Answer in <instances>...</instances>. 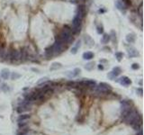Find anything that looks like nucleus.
I'll return each mask as SVG.
<instances>
[{"label":"nucleus","mask_w":144,"mask_h":135,"mask_svg":"<svg viewBox=\"0 0 144 135\" xmlns=\"http://www.w3.org/2000/svg\"><path fill=\"white\" fill-rule=\"evenodd\" d=\"M141 117L140 116L139 113L137 112L136 110H132L130 111L129 113L127 114V115L124 118V122L127 123V124H130V125H132L133 123H135L136 122H138L139 120H140Z\"/></svg>","instance_id":"1"},{"label":"nucleus","mask_w":144,"mask_h":135,"mask_svg":"<svg viewBox=\"0 0 144 135\" xmlns=\"http://www.w3.org/2000/svg\"><path fill=\"white\" fill-rule=\"evenodd\" d=\"M131 110H132L131 102L128 101V100H123L121 102V113H122L123 118H124Z\"/></svg>","instance_id":"2"},{"label":"nucleus","mask_w":144,"mask_h":135,"mask_svg":"<svg viewBox=\"0 0 144 135\" xmlns=\"http://www.w3.org/2000/svg\"><path fill=\"white\" fill-rule=\"evenodd\" d=\"M80 26H81V19L78 18V16H76L73 20V29L72 32L75 33H79L80 32Z\"/></svg>","instance_id":"3"},{"label":"nucleus","mask_w":144,"mask_h":135,"mask_svg":"<svg viewBox=\"0 0 144 135\" xmlns=\"http://www.w3.org/2000/svg\"><path fill=\"white\" fill-rule=\"evenodd\" d=\"M121 72H122V70H121L119 67H115V68H114L113 71H111L110 73L108 74V78H110L111 79H114L117 76H119L121 74Z\"/></svg>","instance_id":"4"},{"label":"nucleus","mask_w":144,"mask_h":135,"mask_svg":"<svg viewBox=\"0 0 144 135\" xmlns=\"http://www.w3.org/2000/svg\"><path fill=\"white\" fill-rule=\"evenodd\" d=\"M117 81L119 82L121 85H123V86H130L131 84H132V80L130 79V78H128V77H125V76H124V77H122V78H120Z\"/></svg>","instance_id":"5"},{"label":"nucleus","mask_w":144,"mask_h":135,"mask_svg":"<svg viewBox=\"0 0 144 135\" xmlns=\"http://www.w3.org/2000/svg\"><path fill=\"white\" fill-rule=\"evenodd\" d=\"M10 60H20V52L18 50H13L10 51Z\"/></svg>","instance_id":"6"},{"label":"nucleus","mask_w":144,"mask_h":135,"mask_svg":"<svg viewBox=\"0 0 144 135\" xmlns=\"http://www.w3.org/2000/svg\"><path fill=\"white\" fill-rule=\"evenodd\" d=\"M86 15V8H85V6L84 5H79L78 7V15L77 16L78 18H80V19H82L84 18Z\"/></svg>","instance_id":"7"},{"label":"nucleus","mask_w":144,"mask_h":135,"mask_svg":"<svg viewBox=\"0 0 144 135\" xmlns=\"http://www.w3.org/2000/svg\"><path fill=\"white\" fill-rule=\"evenodd\" d=\"M84 82V85L85 86H89V87H95V85H96V82L95 80H91V79H88V80H86Z\"/></svg>","instance_id":"8"},{"label":"nucleus","mask_w":144,"mask_h":135,"mask_svg":"<svg viewBox=\"0 0 144 135\" xmlns=\"http://www.w3.org/2000/svg\"><path fill=\"white\" fill-rule=\"evenodd\" d=\"M31 118V115H28V114H25V115H19V117L17 119V122L19 123V122H23V121H26V120H28V119Z\"/></svg>","instance_id":"9"},{"label":"nucleus","mask_w":144,"mask_h":135,"mask_svg":"<svg viewBox=\"0 0 144 135\" xmlns=\"http://www.w3.org/2000/svg\"><path fill=\"white\" fill-rule=\"evenodd\" d=\"M80 72H81V70H80V69H75L71 73H69L68 74V76L70 77V78H74V77H77V76H78L79 74H80Z\"/></svg>","instance_id":"10"},{"label":"nucleus","mask_w":144,"mask_h":135,"mask_svg":"<svg viewBox=\"0 0 144 135\" xmlns=\"http://www.w3.org/2000/svg\"><path fill=\"white\" fill-rule=\"evenodd\" d=\"M93 58H94V53L91 52V51H87V52H85V53L83 54V59L84 60H92Z\"/></svg>","instance_id":"11"},{"label":"nucleus","mask_w":144,"mask_h":135,"mask_svg":"<svg viewBox=\"0 0 144 135\" xmlns=\"http://www.w3.org/2000/svg\"><path fill=\"white\" fill-rule=\"evenodd\" d=\"M9 76H10V72H9L8 70H6V69L2 70V71H1V77L4 79H8Z\"/></svg>","instance_id":"12"},{"label":"nucleus","mask_w":144,"mask_h":135,"mask_svg":"<svg viewBox=\"0 0 144 135\" xmlns=\"http://www.w3.org/2000/svg\"><path fill=\"white\" fill-rule=\"evenodd\" d=\"M128 54H129V56H130V57L132 58V57L137 56V55H138V52H137V50H135V49L132 48V49L128 50Z\"/></svg>","instance_id":"13"},{"label":"nucleus","mask_w":144,"mask_h":135,"mask_svg":"<svg viewBox=\"0 0 144 135\" xmlns=\"http://www.w3.org/2000/svg\"><path fill=\"white\" fill-rule=\"evenodd\" d=\"M45 55L47 57L50 58L51 56H53L54 53H53V50H52V48L51 47H49L45 50Z\"/></svg>","instance_id":"14"},{"label":"nucleus","mask_w":144,"mask_h":135,"mask_svg":"<svg viewBox=\"0 0 144 135\" xmlns=\"http://www.w3.org/2000/svg\"><path fill=\"white\" fill-rule=\"evenodd\" d=\"M126 41L128 42H130V43H132L135 41V36L133 34H128L127 36H126Z\"/></svg>","instance_id":"15"},{"label":"nucleus","mask_w":144,"mask_h":135,"mask_svg":"<svg viewBox=\"0 0 144 135\" xmlns=\"http://www.w3.org/2000/svg\"><path fill=\"white\" fill-rule=\"evenodd\" d=\"M60 68H61V64L60 63H58V62H55L53 63L51 67H50V70H58V69H60Z\"/></svg>","instance_id":"16"},{"label":"nucleus","mask_w":144,"mask_h":135,"mask_svg":"<svg viewBox=\"0 0 144 135\" xmlns=\"http://www.w3.org/2000/svg\"><path fill=\"white\" fill-rule=\"evenodd\" d=\"M94 67H95V63L94 62H89V63H87L86 66H85V69L86 70H92L94 69Z\"/></svg>","instance_id":"17"},{"label":"nucleus","mask_w":144,"mask_h":135,"mask_svg":"<svg viewBox=\"0 0 144 135\" xmlns=\"http://www.w3.org/2000/svg\"><path fill=\"white\" fill-rule=\"evenodd\" d=\"M63 32L68 33V34H70V35H71V33H72V29L70 28V27H69L68 25H65V26L63 27Z\"/></svg>","instance_id":"18"},{"label":"nucleus","mask_w":144,"mask_h":135,"mask_svg":"<svg viewBox=\"0 0 144 135\" xmlns=\"http://www.w3.org/2000/svg\"><path fill=\"white\" fill-rule=\"evenodd\" d=\"M109 41H110V35L109 34H104L102 41H103L104 43H107Z\"/></svg>","instance_id":"19"},{"label":"nucleus","mask_w":144,"mask_h":135,"mask_svg":"<svg viewBox=\"0 0 144 135\" xmlns=\"http://www.w3.org/2000/svg\"><path fill=\"white\" fill-rule=\"evenodd\" d=\"M100 86H104V88H106V89H108V90H111L112 91V86L109 85V84H107V83H104V82H102V83H100L99 84Z\"/></svg>","instance_id":"20"},{"label":"nucleus","mask_w":144,"mask_h":135,"mask_svg":"<svg viewBox=\"0 0 144 135\" xmlns=\"http://www.w3.org/2000/svg\"><path fill=\"white\" fill-rule=\"evenodd\" d=\"M27 123L26 122H25V121H23V122H19L18 123V127L19 128H22V129H24V128H26L27 127Z\"/></svg>","instance_id":"21"},{"label":"nucleus","mask_w":144,"mask_h":135,"mask_svg":"<svg viewBox=\"0 0 144 135\" xmlns=\"http://www.w3.org/2000/svg\"><path fill=\"white\" fill-rule=\"evenodd\" d=\"M27 132H28V129H27V128H24L23 130H21L20 131H18L16 135H25Z\"/></svg>","instance_id":"22"},{"label":"nucleus","mask_w":144,"mask_h":135,"mask_svg":"<svg viewBox=\"0 0 144 135\" xmlns=\"http://www.w3.org/2000/svg\"><path fill=\"white\" fill-rule=\"evenodd\" d=\"M78 46H80V41H78V44L76 45L74 48H72V50H71V52H72L73 54H76V53H77V51H78Z\"/></svg>","instance_id":"23"},{"label":"nucleus","mask_w":144,"mask_h":135,"mask_svg":"<svg viewBox=\"0 0 144 135\" xmlns=\"http://www.w3.org/2000/svg\"><path fill=\"white\" fill-rule=\"evenodd\" d=\"M21 77L20 74L16 73V72H14V73L11 75V78H12L13 80H15V79H17V78H19Z\"/></svg>","instance_id":"24"},{"label":"nucleus","mask_w":144,"mask_h":135,"mask_svg":"<svg viewBox=\"0 0 144 135\" xmlns=\"http://www.w3.org/2000/svg\"><path fill=\"white\" fill-rule=\"evenodd\" d=\"M115 56L117 58V60H118V61H121L123 57H124V54L122 53V52H117V53L115 54Z\"/></svg>","instance_id":"25"},{"label":"nucleus","mask_w":144,"mask_h":135,"mask_svg":"<svg viewBox=\"0 0 144 135\" xmlns=\"http://www.w3.org/2000/svg\"><path fill=\"white\" fill-rule=\"evenodd\" d=\"M136 92H137V94H139L141 96L142 95V94H143V90H142V88L141 87H139V88H137L136 89Z\"/></svg>","instance_id":"26"},{"label":"nucleus","mask_w":144,"mask_h":135,"mask_svg":"<svg viewBox=\"0 0 144 135\" xmlns=\"http://www.w3.org/2000/svg\"><path fill=\"white\" fill-rule=\"evenodd\" d=\"M76 86V82L74 81H70L68 83V86H71V87H75Z\"/></svg>","instance_id":"27"},{"label":"nucleus","mask_w":144,"mask_h":135,"mask_svg":"<svg viewBox=\"0 0 144 135\" xmlns=\"http://www.w3.org/2000/svg\"><path fill=\"white\" fill-rule=\"evenodd\" d=\"M139 68H140V66H139V64H137V63H134V64H132V70H138Z\"/></svg>","instance_id":"28"},{"label":"nucleus","mask_w":144,"mask_h":135,"mask_svg":"<svg viewBox=\"0 0 144 135\" xmlns=\"http://www.w3.org/2000/svg\"><path fill=\"white\" fill-rule=\"evenodd\" d=\"M2 89L4 90L5 92H7V91H9V90H10V88L8 87V86H6V85H3V86H2Z\"/></svg>","instance_id":"29"},{"label":"nucleus","mask_w":144,"mask_h":135,"mask_svg":"<svg viewBox=\"0 0 144 135\" xmlns=\"http://www.w3.org/2000/svg\"><path fill=\"white\" fill-rule=\"evenodd\" d=\"M103 32H104L103 27H102V26H98V27H97V33L100 34V33H103Z\"/></svg>","instance_id":"30"},{"label":"nucleus","mask_w":144,"mask_h":135,"mask_svg":"<svg viewBox=\"0 0 144 135\" xmlns=\"http://www.w3.org/2000/svg\"><path fill=\"white\" fill-rule=\"evenodd\" d=\"M46 81H48V78H41V80H39V81H38V84H41L42 82H46Z\"/></svg>","instance_id":"31"},{"label":"nucleus","mask_w":144,"mask_h":135,"mask_svg":"<svg viewBox=\"0 0 144 135\" xmlns=\"http://www.w3.org/2000/svg\"><path fill=\"white\" fill-rule=\"evenodd\" d=\"M98 69H99V70H104V66L102 65V64H100V65L98 66Z\"/></svg>","instance_id":"32"},{"label":"nucleus","mask_w":144,"mask_h":135,"mask_svg":"<svg viewBox=\"0 0 144 135\" xmlns=\"http://www.w3.org/2000/svg\"><path fill=\"white\" fill-rule=\"evenodd\" d=\"M136 135H142V131H141V130H139V131L137 132V134Z\"/></svg>","instance_id":"33"}]
</instances>
